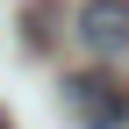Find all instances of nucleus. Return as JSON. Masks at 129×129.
<instances>
[{
    "label": "nucleus",
    "instance_id": "1",
    "mask_svg": "<svg viewBox=\"0 0 129 129\" xmlns=\"http://www.w3.org/2000/svg\"><path fill=\"white\" fill-rule=\"evenodd\" d=\"M64 101H72L79 129H122L129 122V79H115V72H79V79H64Z\"/></svg>",
    "mask_w": 129,
    "mask_h": 129
},
{
    "label": "nucleus",
    "instance_id": "2",
    "mask_svg": "<svg viewBox=\"0 0 129 129\" xmlns=\"http://www.w3.org/2000/svg\"><path fill=\"white\" fill-rule=\"evenodd\" d=\"M79 43L93 57H122L129 50V0H86L79 7Z\"/></svg>",
    "mask_w": 129,
    "mask_h": 129
},
{
    "label": "nucleus",
    "instance_id": "3",
    "mask_svg": "<svg viewBox=\"0 0 129 129\" xmlns=\"http://www.w3.org/2000/svg\"><path fill=\"white\" fill-rule=\"evenodd\" d=\"M0 129H7V115H0Z\"/></svg>",
    "mask_w": 129,
    "mask_h": 129
}]
</instances>
